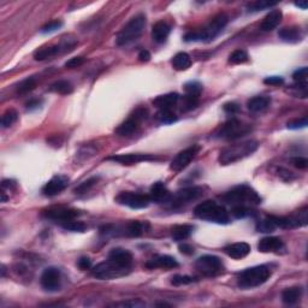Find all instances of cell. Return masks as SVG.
<instances>
[{
  "instance_id": "6da1fadb",
  "label": "cell",
  "mask_w": 308,
  "mask_h": 308,
  "mask_svg": "<svg viewBox=\"0 0 308 308\" xmlns=\"http://www.w3.org/2000/svg\"><path fill=\"white\" fill-rule=\"evenodd\" d=\"M222 199L226 205L231 206V208L232 207H251L253 208L261 204V198L259 194L247 184L234 187L231 190L226 191L222 196Z\"/></svg>"
},
{
  "instance_id": "7a4b0ae2",
  "label": "cell",
  "mask_w": 308,
  "mask_h": 308,
  "mask_svg": "<svg viewBox=\"0 0 308 308\" xmlns=\"http://www.w3.org/2000/svg\"><path fill=\"white\" fill-rule=\"evenodd\" d=\"M228 16L225 14H219L209 22L207 27L201 30H194L184 35V41L187 42H209L216 39L222 30L228 24Z\"/></svg>"
},
{
  "instance_id": "3957f363",
  "label": "cell",
  "mask_w": 308,
  "mask_h": 308,
  "mask_svg": "<svg viewBox=\"0 0 308 308\" xmlns=\"http://www.w3.org/2000/svg\"><path fill=\"white\" fill-rule=\"evenodd\" d=\"M194 214L196 218L209 222V223L221 224V225H226L230 223V217L225 207L212 200L199 204L194 208Z\"/></svg>"
},
{
  "instance_id": "277c9868",
  "label": "cell",
  "mask_w": 308,
  "mask_h": 308,
  "mask_svg": "<svg viewBox=\"0 0 308 308\" xmlns=\"http://www.w3.org/2000/svg\"><path fill=\"white\" fill-rule=\"evenodd\" d=\"M257 147H259V143H257V141L254 140H248L244 141V142L230 145L219 153L218 161L222 165L234 164L236 161H240L242 159L247 158V156L252 155L257 150Z\"/></svg>"
},
{
  "instance_id": "5b68a950",
  "label": "cell",
  "mask_w": 308,
  "mask_h": 308,
  "mask_svg": "<svg viewBox=\"0 0 308 308\" xmlns=\"http://www.w3.org/2000/svg\"><path fill=\"white\" fill-rule=\"evenodd\" d=\"M271 274V269L269 266L257 265L240 272L237 276V284L242 289H253L269 281Z\"/></svg>"
},
{
  "instance_id": "8992f818",
  "label": "cell",
  "mask_w": 308,
  "mask_h": 308,
  "mask_svg": "<svg viewBox=\"0 0 308 308\" xmlns=\"http://www.w3.org/2000/svg\"><path fill=\"white\" fill-rule=\"evenodd\" d=\"M146 27V16L143 14H138L134 16L130 21L122 28L117 35V42L118 46H127L131 42L136 41L138 37L142 34L143 29Z\"/></svg>"
},
{
  "instance_id": "52a82bcc",
  "label": "cell",
  "mask_w": 308,
  "mask_h": 308,
  "mask_svg": "<svg viewBox=\"0 0 308 308\" xmlns=\"http://www.w3.org/2000/svg\"><path fill=\"white\" fill-rule=\"evenodd\" d=\"M252 129L253 128L251 124H247L237 118H231L217 129L212 136L219 140H237L248 135Z\"/></svg>"
},
{
  "instance_id": "ba28073f",
  "label": "cell",
  "mask_w": 308,
  "mask_h": 308,
  "mask_svg": "<svg viewBox=\"0 0 308 308\" xmlns=\"http://www.w3.org/2000/svg\"><path fill=\"white\" fill-rule=\"evenodd\" d=\"M130 271V269L120 266V265L113 262L112 260L107 259L93 267L92 274L98 279H116L120 278V277L127 276Z\"/></svg>"
},
{
  "instance_id": "9c48e42d",
  "label": "cell",
  "mask_w": 308,
  "mask_h": 308,
  "mask_svg": "<svg viewBox=\"0 0 308 308\" xmlns=\"http://www.w3.org/2000/svg\"><path fill=\"white\" fill-rule=\"evenodd\" d=\"M147 108L137 107L133 113H131L130 117H129L125 122H123L120 127L116 129V133L120 136H131L134 133L137 131L141 123H142L143 120H147Z\"/></svg>"
},
{
  "instance_id": "30bf717a",
  "label": "cell",
  "mask_w": 308,
  "mask_h": 308,
  "mask_svg": "<svg viewBox=\"0 0 308 308\" xmlns=\"http://www.w3.org/2000/svg\"><path fill=\"white\" fill-rule=\"evenodd\" d=\"M204 194V189L201 187H188L181 190L176 191L173 195H171L170 200L168 201L172 208H180L182 206H186L193 201L198 200Z\"/></svg>"
},
{
  "instance_id": "8fae6325",
  "label": "cell",
  "mask_w": 308,
  "mask_h": 308,
  "mask_svg": "<svg viewBox=\"0 0 308 308\" xmlns=\"http://www.w3.org/2000/svg\"><path fill=\"white\" fill-rule=\"evenodd\" d=\"M195 267L201 274L206 277L218 276L223 272L224 265L221 257L216 256H203L195 261Z\"/></svg>"
},
{
  "instance_id": "7c38bea8",
  "label": "cell",
  "mask_w": 308,
  "mask_h": 308,
  "mask_svg": "<svg viewBox=\"0 0 308 308\" xmlns=\"http://www.w3.org/2000/svg\"><path fill=\"white\" fill-rule=\"evenodd\" d=\"M116 203L122 206L130 207L133 209L147 208L151 204V199L148 195L134 191H122L116 198Z\"/></svg>"
},
{
  "instance_id": "4fadbf2b",
  "label": "cell",
  "mask_w": 308,
  "mask_h": 308,
  "mask_svg": "<svg viewBox=\"0 0 308 308\" xmlns=\"http://www.w3.org/2000/svg\"><path fill=\"white\" fill-rule=\"evenodd\" d=\"M201 147L199 145H194L190 146V147L186 148L182 152H180L177 155L173 158V160L171 161L170 169L173 171V172H180V171L186 169L189 164L191 163L194 158L198 155L199 152H200Z\"/></svg>"
},
{
  "instance_id": "5bb4252c",
  "label": "cell",
  "mask_w": 308,
  "mask_h": 308,
  "mask_svg": "<svg viewBox=\"0 0 308 308\" xmlns=\"http://www.w3.org/2000/svg\"><path fill=\"white\" fill-rule=\"evenodd\" d=\"M40 283H41V287L46 291H58L60 289V285H62V274H60V271L57 267H47L42 272Z\"/></svg>"
},
{
  "instance_id": "9a60e30c",
  "label": "cell",
  "mask_w": 308,
  "mask_h": 308,
  "mask_svg": "<svg viewBox=\"0 0 308 308\" xmlns=\"http://www.w3.org/2000/svg\"><path fill=\"white\" fill-rule=\"evenodd\" d=\"M76 42H72L70 44V41H65L63 42L62 45H55V46H47V47H41L37 51H35L34 53V59L37 60V62H42V60L46 59H51V58L55 57L57 54H60L63 52H68L75 46Z\"/></svg>"
},
{
  "instance_id": "2e32d148",
  "label": "cell",
  "mask_w": 308,
  "mask_h": 308,
  "mask_svg": "<svg viewBox=\"0 0 308 308\" xmlns=\"http://www.w3.org/2000/svg\"><path fill=\"white\" fill-rule=\"evenodd\" d=\"M44 217L52 219V221L59 222L60 224L64 222L72 221V219L77 218L81 214L80 211L75 208H67V207H52V208L44 211Z\"/></svg>"
},
{
  "instance_id": "e0dca14e",
  "label": "cell",
  "mask_w": 308,
  "mask_h": 308,
  "mask_svg": "<svg viewBox=\"0 0 308 308\" xmlns=\"http://www.w3.org/2000/svg\"><path fill=\"white\" fill-rule=\"evenodd\" d=\"M148 229V223H143V222H138V221H135V222H130V223L127 224V225L124 226L123 229H120L118 226H116L115 230H108V229L105 228V230H102L103 234H110V232H112L113 235L116 234H120V231H122V235H125V236H129V237H138L141 236V235L145 234L146 231H147Z\"/></svg>"
},
{
  "instance_id": "ac0fdd59",
  "label": "cell",
  "mask_w": 308,
  "mask_h": 308,
  "mask_svg": "<svg viewBox=\"0 0 308 308\" xmlns=\"http://www.w3.org/2000/svg\"><path fill=\"white\" fill-rule=\"evenodd\" d=\"M156 156L152 154H140V153H129V154H118V155L108 156L107 160L115 161V163L122 164V165H133V164L142 163V161H153L156 160Z\"/></svg>"
},
{
  "instance_id": "d6986e66",
  "label": "cell",
  "mask_w": 308,
  "mask_h": 308,
  "mask_svg": "<svg viewBox=\"0 0 308 308\" xmlns=\"http://www.w3.org/2000/svg\"><path fill=\"white\" fill-rule=\"evenodd\" d=\"M68 186H69V178L62 175H57L45 184L44 188H42V194L45 196L52 198V196H55L62 193Z\"/></svg>"
},
{
  "instance_id": "ffe728a7",
  "label": "cell",
  "mask_w": 308,
  "mask_h": 308,
  "mask_svg": "<svg viewBox=\"0 0 308 308\" xmlns=\"http://www.w3.org/2000/svg\"><path fill=\"white\" fill-rule=\"evenodd\" d=\"M257 249L261 253H281L282 251L285 249V246L284 242L279 237L267 236L260 240L259 244H257Z\"/></svg>"
},
{
  "instance_id": "44dd1931",
  "label": "cell",
  "mask_w": 308,
  "mask_h": 308,
  "mask_svg": "<svg viewBox=\"0 0 308 308\" xmlns=\"http://www.w3.org/2000/svg\"><path fill=\"white\" fill-rule=\"evenodd\" d=\"M146 267L150 270L164 269L172 270L178 267V261L173 257L170 256H155L146 262Z\"/></svg>"
},
{
  "instance_id": "7402d4cb",
  "label": "cell",
  "mask_w": 308,
  "mask_h": 308,
  "mask_svg": "<svg viewBox=\"0 0 308 308\" xmlns=\"http://www.w3.org/2000/svg\"><path fill=\"white\" fill-rule=\"evenodd\" d=\"M150 196L151 201L156 204H164L168 203L171 198V193L168 189V187L163 183V182H155L150 189Z\"/></svg>"
},
{
  "instance_id": "603a6c76",
  "label": "cell",
  "mask_w": 308,
  "mask_h": 308,
  "mask_svg": "<svg viewBox=\"0 0 308 308\" xmlns=\"http://www.w3.org/2000/svg\"><path fill=\"white\" fill-rule=\"evenodd\" d=\"M107 259L112 260L116 264L120 265L123 267H127V269H130L133 267V261L134 257L133 254L130 252L127 251V249L123 248H113L111 249V252L108 253Z\"/></svg>"
},
{
  "instance_id": "cb8c5ba5",
  "label": "cell",
  "mask_w": 308,
  "mask_h": 308,
  "mask_svg": "<svg viewBox=\"0 0 308 308\" xmlns=\"http://www.w3.org/2000/svg\"><path fill=\"white\" fill-rule=\"evenodd\" d=\"M226 256H229L232 259H243L251 253V246L246 242H237L226 246L224 248Z\"/></svg>"
},
{
  "instance_id": "d4e9b609",
  "label": "cell",
  "mask_w": 308,
  "mask_h": 308,
  "mask_svg": "<svg viewBox=\"0 0 308 308\" xmlns=\"http://www.w3.org/2000/svg\"><path fill=\"white\" fill-rule=\"evenodd\" d=\"M283 14L281 10H272L269 14L266 15L264 19H262L261 24H260V29L262 32H272L274 29H276L279 26V23L282 22Z\"/></svg>"
},
{
  "instance_id": "484cf974",
  "label": "cell",
  "mask_w": 308,
  "mask_h": 308,
  "mask_svg": "<svg viewBox=\"0 0 308 308\" xmlns=\"http://www.w3.org/2000/svg\"><path fill=\"white\" fill-rule=\"evenodd\" d=\"M178 100H180V95L177 93H169V94L156 97L152 103L159 110H172L177 105Z\"/></svg>"
},
{
  "instance_id": "4316f807",
  "label": "cell",
  "mask_w": 308,
  "mask_h": 308,
  "mask_svg": "<svg viewBox=\"0 0 308 308\" xmlns=\"http://www.w3.org/2000/svg\"><path fill=\"white\" fill-rule=\"evenodd\" d=\"M171 33V27L166 22L159 21L153 26L152 39L156 44H164Z\"/></svg>"
},
{
  "instance_id": "83f0119b",
  "label": "cell",
  "mask_w": 308,
  "mask_h": 308,
  "mask_svg": "<svg viewBox=\"0 0 308 308\" xmlns=\"http://www.w3.org/2000/svg\"><path fill=\"white\" fill-rule=\"evenodd\" d=\"M278 36L282 41L296 44L302 40V32L299 27H285L279 30Z\"/></svg>"
},
{
  "instance_id": "f1b7e54d",
  "label": "cell",
  "mask_w": 308,
  "mask_h": 308,
  "mask_svg": "<svg viewBox=\"0 0 308 308\" xmlns=\"http://www.w3.org/2000/svg\"><path fill=\"white\" fill-rule=\"evenodd\" d=\"M271 105V98L265 97V95H259V97H254L252 99L248 100L247 103V107L251 112L259 113L264 112Z\"/></svg>"
},
{
  "instance_id": "f546056e",
  "label": "cell",
  "mask_w": 308,
  "mask_h": 308,
  "mask_svg": "<svg viewBox=\"0 0 308 308\" xmlns=\"http://www.w3.org/2000/svg\"><path fill=\"white\" fill-rule=\"evenodd\" d=\"M302 296V288L292 287L287 288L282 292V301L287 305H294L301 299Z\"/></svg>"
},
{
  "instance_id": "4dcf8cb0",
  "label": "cell",
  "mask_w": 308,
  "mask_h": 308,
  "mask_svg": "<svg viewBox=\"0 0 308 308\" xmlns=\"http://www.w3.org/2000/svg\"><path fill=\"white\" fill-rule=\"evenodd\" d=\"M172 67L177 71H183V70L189 69L191 67V58L188 53L180 52L172 58Z\"/></svg>"
},
{
  "instance_id": "1f68e13d",
  "label": "cell",
  "mask_w": 308,
  "mask_h": 308,
  "mask_svg": "<svg viewBox=\"0 0 308 308\" xmlns=\"http://www.w3.org/2000/svg\"><path fill=\"white\" fill-rule=\"evenodd\" d=\"M194 226L193 225H188V224H183V225H176L173 226L172 229V239L175 241L181 242L184 241V240L189 239L190 235L193 234Z\"/></svg>"
},
{
  "instance_id": "d6a6232c",
  "label": "cell",
  "mask_w": 308,
  "mask_h": 308,
  "mask_svg": "<svg viewBox=\"0 0 308 308\" xmlns=\"http://www.w3.org/2000/svg\"><path fill=\"white\" fill-rule=\"evenodd\" d=\"M72 85L69 82V81H65V80H62V81H57V82H54L53 85L50 87V90L51 92H54V93H58V94H62V95H67V94H70V93H72Z\"/></svg>"
},
{
  "instance_id": "836d02e7",
  "label": "cell",
  "mask_w": 308,
  "mask_h": 308,
  "mask_svg": "<svg viewBox=\"0 0 308 308\" xmlns=\"http://www.w3.org/2000/svg\"><path fill=\"white\" fill-rule=\"evenodd\" d=\"M199 105V97L198 95L186 94L182 99V112H188V111L194 110Z\"/></svg>"
},
{
  "instance_id": "e575fe53",
  "label": "cell",
  "mask_w": 308,
  "mask_h": 308,
  "mask_svg": "<svg viewBox=\"0 0 308 308\" xmlns=\"http://www.w3.org/2000/svg\"><path fill=\"white\" fill-rule=\"evenodd\" d=\"M17 120H18L17 111L14 110V108H10V110L5 111L4 115L1 116V127L4 129L11 127L12 124L17 122Z\"/></svg>"
},
{
  "instance_id": "d590c367",
  "label": "cell",
  "mask_w": 308,
  "mask_h": 308,
  "mask_svg": "<svg viewBox=\"0 0 308 308\" xmlns=\"http://www.w3.org/2000/svg\"><path fill=\"white\" fill-rule=\"evenodd\" d=\"M36 87V80L34 77H28L21 81L17 86V94H27Z\"/></svg>"
},
{
  "instance_id": "8d00e7d4",
  "label": "cell",
  "mask_w": 308,
  "mask_h": 308,
  "mask_svg": "<svg viewBox=\"0 0 308 308\" xmlns=\"http://www.w3.org/2000/svg\"><path fill=\"white\" fill-rule=\"evenodd\" d=\"M277 229L276 224L272 221L271 216L266 217L265 219L260 221L257 224V230L259 232H264V234H270V232H274Z\"/></svg>"
},
{
  "instance_id": "74e56055",
  "label": "cell",
  "mask_w": 308,
  "mask_h": 308,
  "mask_svg": "<svg viewBox=\"0 0 308 308\" xmlns=\"http://www.w3.org/2000/svg\"><path fill=\"white\" fill-rule=\"evenodd\" d=\"M156 120L163 124H171L177 120V117L172 110H159V112L156 113Z\"/></svg>"
},
{
  "instance_id": "f35d334b",
  "label": "cell",
  "mask_w": 308,
  "mask_h": 308,
  "mask_svg": "<svg viewBox=\"0 0 308 308\" xmlns=\"http://www.w3.org/2000/svg\"><path fill=\"white\" fill-rule=\"evenodd\" d=\"M60 225H62V228L64 229V230L72 231V232H83L86 229H87V226H86L85 223H82V222H77L75 221V219L64 222V223H62Z\"/></svg>"
},
{
  "instance_id": "ab89813d",
  "label": "cell",
  "mask_w": 308,
  "mask_h": 308,
  "mask_svg": "<svg viewBox=\"0 0 308 308\" xmlns=\"http://www.w3.org/2000/svg\"><path fill=\"white\" fill-rule=\"evenodd\" d=\"M248 53L244 51V50H236L229 57V62L231 64H243V63L248 62Z\"/></svg>"
},
{
  "instance_id": "60d3db41",
  "label": "cell",
  "mask_w": 308,
  "mask_h": 308,
  "mask_svg": "<svg viewBox=\"0 0 308 308\" xmlns=\"http://www.w3.org/2000/svg\"><path fill=\"white\" fill-rule=\"evenodd\" d=\"M276 1H266V0H259V1L253 2L248 6V12H257L261 11V10L271 9V7L276 6Z\"/></svg>"
},
{
  "instance_id": "b9f144b4",
  "label": "cell",
  "mask_w": 308,
  "mask_h": 308,
  "mask_svg": "<svg viewBox=\"0 0 308 308\" xmlns=\"http://www.w3.org/2000/svg\"><path fill=\"white\" fill-rule=\"evenodd\" d=\"M231 213L235 218L242 219L253 216V214H256V212H254L253 208H251V207H232Z\"/></svg>"
},
{
  "instance_id": "7bdbcfd3",
  "label": "cell",
  "mask_w": 308,
  "mask_h": 308,
  "mask_svg": "<svg viewBox=\"0 0 308 308\" xmlns=\"http://www.w3.org/2000/svg\"><path fill=\"white\" fill-rule=\"evenodd\" d=\"M184 90H186L187 94L198 95V97H200V93L203 92V85L196 82V81H190V82L184 85Z\"/></svg>"
},
{
  "instance_id": "ee69618b",
  "label": "cell",
  "mask_w": 308,
  "mask_h": 308,
  "mask_svg": "<svg viewBox=\"0 0 308 308\" xmlns=\"http://www.w3.org/2000/svg\"><path fill=\"white\" fill-rule=\"evenodd\" d=\"M98 180H99V177H92V178H89V180L83 182V183H81L80 186H78L77 188L75 189V193L76 194L87 193V191H89L90 189H92L93 187L95 186V183H97Z\"/></svg>"
},
{
  "instance_id": "f6af8a7d",
  "label": "cell",
  "mask_w": 308,
  "mask_h": 308,
  "mask_svg": "<svg viewBox=\"0 0 308 308\" xmlns=\"http://www.w3.org/2000/svg\"><path fill=\"white\" fill-rule=\"evenodd\" d=\"M193 282H195V278L190 276H182V274H176L171 278V283L176 287H180V285H187V284H191Z\"/></svg>"
},
{
  "instance_id": "bcb514c9",
  "label": "cell",
  "mask_w": 308,
  "mask_h": 308,
  "mask_svg": "<svg viewBox=\"0 0 308 308\" xmlns=\"http://www.w3.org/2000/svg\"><path fill=\"white\" fill-rule=\"evenodd\" d=\"M115 307H123V308H137V307H145L146 304L143 301L138 299H133V300H128V301H122V302H117V304L113 305Z\"/></svg>"
},
{
  "instance_id": "7dc6e473",
  "label": "cell",
  "mask_w": 308,
  "mask_h": 308,
  "mask_svg": "<svg viewBox=\"0 0 308 308\" xmlns=\"http://www.w3.org/2000/svg\"><path fill=\"white\" fill-rule=\"evenodd\" d=\"M62 27H63L62 21H52L50 22V23H47L46 26L41 28V33L42 34H50V33L57 32V30H59Z\"/></svg>"
},
{
  "instance_id": "c3c4849f",
  "label": "cell",
  "mask_w": 308,
  "mask_h": 308,
  "mask_svg": "<svg viewBox=\"0 0 308 308\" xmlns=\"http://www.w3.org/2000/svg\"><path fill=\"white\" fill-rule=\"evenodd\" d=\"M308 125V120L307 117H302L300 120H294L288 122L287 127L288 129H291V130H297V129H302L306 128Z\"/></svg>"
},
{
  "instance_id": "681fc988",
  "label": "cell",
  "mask_w": 308,
  "mask_h": 308,
  "mask_svg": "<svg viewBox=\"0 0 308 308\" xmlns=\"http://www.w3.org/2000/svg\"><path fill=\"white\" fill-rule=\"evenodd\" d=\"M307 68H300L292 74V78L296 83H306L307 82Z\"/></svg>"
},
{
  "instance_id": "f907efd6",
  "label": "cell",
  "mask_w": 308,
  "mask_h": 308,
  "mask_svg": "<svg viewBox=\"0 0 308 308\" xmlns=\"http://www.w3.org/2000/svg\"><path fill=\"white\" fill-rule=\"evenodd\" d=\"M292 90H294L295 97L299 98H307V82L306 83H297L296 86H292Z\"/></svg>"
},
{
  "instance_id": "816d5d0a",
  "label": "cell",
  "mask_w": 308,
  "mask_h": 308,
  "mask_svg": "<svg viewBox=\"0 0 308 308\" xmlns=\"http://www.w3.org/2000/svg\"><path fill=\"white\" fill-rule=\"evenodd\" d=\"M83 63H85V59H83L82 57H75V58H71V59L68 60V62L65 63V67L69 68V69H74V68L81 67Z\"/></svg>"
},
{
  "instance_id": "f5cc1de1",
  "label": "cell",
  "mask_w": 308,
  "mask_h": 308,
  "mask_svg": "<svg viewBox=\"0 0 308 308\" xmlns=\"http://www.w3.org/2000/svg\"><path fill=\"white\" fill-rule=\"evenodd\" d=\"M264 83L269 86H281L284 83V78L281 76H269L265 78Z\"/></svg>"
},
{
  "instance_id": "db71d44e",
  "label": "cell",
  "mask_w": 308,
  "mask_h": 308,
  "mask_svg": "<svg viewBox=\"0 0 308 308\" xmlns=\"http://www.w3.org/2000/svg\"><path fill=\"white\" fill-rule=\"evenodd\" d=\"M223 108L228 115H235V113H237L240 111V106L236 103H226L223 106Z\"/></svg>"
},
{
  "instance_id": "11a10c76",
  "label": "cell",
  "mask_w": 308,
  "mask_h": 308,
  "mask_svg": "<svg viewBox=\"0 0 308 308\" xmlns=\"http://www.w3.org/2000/svg\"><path fill=\"white\" fill-rule=\"evenodd\" d=\"M292 164H294V166H296V168L299 169H302V170L307 169L308 166L307 159L304 158V156H296V158H294L292 159Z\"/></svg>"
},
{
  "instance_id": "9f6ffc18",
  "label": "cell",
  "mask_w": 308,
  "mask_h": 308,
  "mask_svg": "<svg viewBox=\"0 0 308 308\" xmlns=\"http://www.w3.org/2000/svg\"><path fill=\"white\" fill-rule=\"evenodd\" d=\"M77 266L80 267L81 270H89L90 267H92V261H90L89 257H82L77 261Z\"/></svg>"
},
{
  "instance_id": "6f0895ef",
  "label": "cell",
  "mask_w": 308,
  "mask_h": 308,
  "mask_svg": "<svg viewBox=\"0 0 308 308\" xmlns=\"http://www.w3.org/2000/svg\"><path fill=\"white\" fill-rule=\"evenodd\" d=\"M178 248H180L181 253L186 254V256H191V254H194V247L189 243H182L180 244Z\"/></svg>"
},
{
  "instance_id": "680465c9",
  "label": "cell",
  "mask_w": 308,
  "mask_h": 308,
  "mask_svg": "<svg viewBox=\"0 0 308 308\" xmlns=\"http://www.w3.org/2000/svg\"><path fill=\"white\" fill-rule=\"evenodd\" d=\"M42 103V100L41 99H32L29 100V102L27 103V110L29 111H33V110H36V108H39L40 106H41Z\"/></svg>"
},
{
  "instance_id": "91938a15",
  "label": "cell",
  "mask_w": 308,
  "mask_h": 308,
  "mask_svg": "<svg viewBox=\"0 0 308 308\" xmlns=\"http://www.w3.org/2000/svg\"><path fill=\"white\" fill-rule=\"evenodd\" d=\"M151 59V53L147 50H141L138 53V60L140 62H148Z\"/></svg>"
},
{
  "instance_id": "94428289",
  "label": "cell",
  "mask_w": 308,
  "mask_h": 308,
  "mask_svg": "<svg viewBox=\"0 0 308 308\" xmlns=\"http://www.w3.org/2000/svg\"><path fill=\"white\" fill-rule=\"evenodd\" d=\"M295 6H297V7H300V9H302V10H306L307 9V6H308V4L306 1H299V2H295Z\"/></svg>"
},
{
  "instance_id": "6125c7cd",
  "label": "cell",
  "mask_w": 308,
  "mask_h": 308,
  "mask_svg": "<svg viewBox=\"0 0 308 308\" xmlns=\"http://www.w3.org/2000/svg\"><path fill=\"white\" fill-rule=\"evenodd\" d=\"M156 306H170V305L165 304V302H161V304H156Z\"/></svg>"
}]
</instances>
